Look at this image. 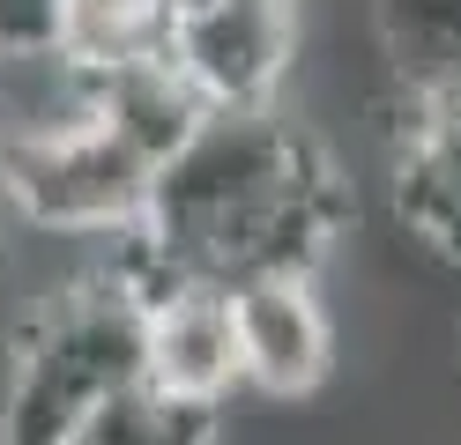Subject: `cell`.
I'll return each instance as SVG.
<instances>
[{"label": "cell", "instance_id": "cell-1", "mask_svg": "<svg viewBox=\"0 0 461 445\" xmlns=\"http://www.w3.org/2000/svg\"><path fill=\"white\" fill-rule=\"evenodd\" d=\"M350 230L342 171L298 119L209 111L201 134L157 171L149 216L127 237L134 282H246V275H321Z\"/></svg>", "mask_w": 461, "mask_h": 445}, {"label": "cell", "instance_id": "cell-2", "mask_svg": "<svg viewBox=\"0 0 461 445\" xmlns=\"http://www.w3.org/2000/svg\"><path fill=\"white\" fill-rule=\"evenodd\" d=\"M141 326L149 289L127 260L60 282L15 334V364L0 386V445H68L112 394L141 386Z\"/></svg>", "mask_w": 461, "mask_h": 445}, {"label": "cell", "instance_id": "cell-3", "mask_svg": "<svg viewBox=\"0 0 461 445\" xmlns=\"http://www.w3.org/2000/svg\"><path fill=\"white\" fill-rule=\"evenodd\" d=\"M157 171L82 104L45 127L0 134V200L31 230L60 237H134L149 216Z\"/></svg>", "mask_w": 461, "mask_h": 445}, {"label": "cell", "instance_id": "cell-4", "mask_svg": "<svg viewBox=\"0 0 461 445\" xmlns=\"http://www.w3.org/2000/svg\"><path fill=\"white\" fill-rule=\"evenodd\" d=\"M164 52L209 111H268L298 59V0H209L171 22Z\"/></svg>", "mask_w": 461, "mask_h": 445}, {"label": "cell", "instance_id": "cell-5", "mask_svg": "<svg viewBox=\"0 0 461 445\" xmlns=\"http://www.w3.org/2000/svg\"><path fill=\"white\" fill-rule=\"evenodd\" d=\"M230 326H239V371L253 394L298 401L335 371V312L312 275H246L230 282Z\"/></svg>", "mask_w": 461, "mask_h": 445}, {"label": "cell", "instance_id": "cell-6", "mask_svg": "<svg viewBox=\"0 0 461 445\" xmlns=\"http://www.w3.org/2000/svg\"><path fill=\"white\" fill-rule=\"evenodd\" d=\"M141 289H149L141 386H157L164 401H186V408H223L246 386L230 289H216V282H141Z\"/></svg>", "mask_w": 461, "mask_h": 445}, {"label": "cell", "instance_id": "cell-7", "mask_svg": "<svg viewBox=\"0 0 461 445\" xmlns=\"http://www.w3.org/2000/svg\"><path fill=\"white\" fill-rule=\"evenodd\" d=\"M394 223L431 260L461 267V89L410 97L394 141Z\"/></svg>", "mask_w": 461, "mask_h": 445}, {"label": "cell", "instance_id": "cell-8", "mask_svg": "<svg viewBox=\"0 0 461 445\" xmlns=\"http://www.w3.org/2000/svg\"><path fill=\"white\" fill-rule=\"evenodd\" d=\"M82 104H90L149 171H164L201 134V119H209L201 89L171 67V52H149V59H127V67L90 75V82H82Z\"/></svg>", "mask_w": 461, "mask_h": 445}, {"label": "cell", "instance_id": "cell-9", "mask_svg": "<svg viewBox=\"0 0 461 445\" xmlns=\"http://www.w3.org/2000/svg\"><path fill=\"white\" fill-rule=\"evenodd\" d=\"M372 38L410 97L461 89V0H372Z\"/></svg>", "mask_w": 461, "mask_h": 445}, {"label": "cell", "instance_id": "cell-10", "mask_svg": "<svg viewBox=\"0 0 461 445\" xmlns=\"http://www.w3.org/2000/svg\"><path fill=\"white\" fill-rule=\"evenodd\" d=\"M164 38H171V15L157 0H60V67L82 82L164 52Z\"/></svg>", "mask_w": 461, "mask_h": 445}, {"label": "cell", "instance_id": "cell-11", "mask_svg": "<svg viewBox=\"0 0 461 445\" xmlns=\"http://www.w3.org/2000/svg\"><path fill=\"white\" fill-rule=\"evenodd\" d=\"M68 445H223V408H186L164 401L157 386H127Z\"/></svg>", "mask_w": 461, "mask_h": 445}, {"label": "cell", "instance_id": "cell-12", "mask_svg": "<svg viewBox=\"0 0 461 445\" xmlns=\"http://www.w3.org/2000/svg\"><path fill=\"white\" fill-rule=\"evenodd\" d=\"M60 59V0H0V67Z\"/></svg>", "mask_w": 461, "mask_h": 445}, {"label": "cell", "instance_id": "cell-13", "mask_svg": "<svg viewBox=\"0 0 461 445\" xmlns=\"http://www.w3.org/2000/svg\"><path fill=\"white\" fill-rule=\"evenodd\" d=\"M157 8H164L171 22H179V15H194V8H209V0H157Z\"/></svg>", "mask_w": 461, "mask_h": 445}, {"label": "cell", "instance_id": "cell-14", "mask_svg": "<svg viewBox=\"0 0 461 445\" xmlns=\"http://www.w3.org/2000/svg\"><path fill=\"white\" fill-rule=\"evenodd\" d=\"M0 208H8V200H0Z\"/></svg>", "mask_w": 461, "mask_h": 445}]
</instances>
